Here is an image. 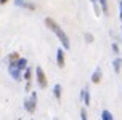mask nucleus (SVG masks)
Instances as JSON below:
<instances>
[{
  "instance_id": "obj_1",
  "label": "nucleus",
  "mask_w": 122,
  "mask_h": 120,
  "mask_svg": "<svg viewBox=\"0 0 122 120\" xmlns=\"http://www.w3.org/2000/svg\"><path fill=\"white\" fill-rule=\"evenodd\" d=\"M45 26L48 27L51 32H55V35L58 37V40L61 42V47L64 48V50H69L71 48V42H69V37L66 35V32L61 29L58 23H56L53 18H45Z\"/></svg>"
},
{
  "instance_id": "obj_2",
  "label": "nucleus",
  "mask_w": 122,
  "mask_h": 120,
  "mask_svg": "<svg viewBox=\"0 0 122 120\" xmlns=\"http://www.w3.org/2000/svg\"><path fill=\"white\" fill-rule=\"evenodd\" d=\"M36 107H37V93H36V91H32L30 96L24 101V109L27 110V112L32 114V112H36Z\"/></svg>"
},
{
  "instance_id": "obj_3",
  "label": "nucleus",
  "mask_w": 122,
  "mask_h": 120,
  "mask_svg": "<svg viewBox=\"0 0 122 120\" xmlns=\"http://www.w3.org/2000/svg\"><path fill=\"white\" fill-rule=\"evenodd\" d=\"M36 78L40 88H47V75H45V72H43V69L40 66L36 67Z\"/></svg>"
},
{
  "instance_id": "obj_4",
  "label": "nucleus",
  "mask_w": 122,
  "mask_h": 120,
  "mask_svg": "<svg viewBox=\"0 0 122 120\" xmlns=\"http://www.w3.org/2000/svg\"><path fill=\"white\" fill-rule=\"evenodd\" d=\"M66 56H64V48H58L56 50V66L63 69V67L66 66Z\"/></svg>"
},
{
  "instance_id": "obj_5",
  "label": "nucleus",
  "mask_w": 122,
  "mask_h": 120,
  "mask_svg": "<svg viewBox=\"0 0 122 120\" xmlns=\"http://www.w3.org/2000/svg\"><path fill=\"white\" fill-rule=\"evenodd\" d=\"M15 5L19 6V8H24V10H30V11L36 10V5L30 0H15Z\"/></svg>"
},
{
  "instance_id": "obj_6",
  "label": "nucleus",
  "mask_w": 122,
  "mask_h": 120,
  "mask_svg": "<svg viewBox=\"0 0 122 120\" xmlns=\"http://www.w3.org/2000/svg\"><path fill=\"white\" fill-rule=\"evenodd\" d=\"M8 71H10V75H11L15 80H18V82H19V80H23V71H21V69H18L15 64H10Z\"/></svg>"
},
{
  "instance_id": "obj_7",
  "label": "nucleus",
  "mask_w": 122,
  "mask_h": 120,
  "mask_svg": "<svg viewBox=\"0 0 122 120\" xmlns=\"http://www.w3.org/2000/svg\"><path fill=\"white\" fill-rule=\"evenodd\" d=\"M101 78H103V72H101V69H100V67H97V69H95V72L92 74V83L98 85L100 82H101Z\"/></svg>"
},
{
  "instance_id": "obj_8",
  "label": "nucleus",
  "mask_w": 122,
  "mask_h": 120,
  "mask_svg": "<svg viewBox=\"0 0 122 120\" xmlns=\"http://www.w3.org/2000/svg\"><path fill=\"white\" fill-rule=\"evenodd\" d=\"M82 101L85 106H90V88L85 86L84 90H82Z\"/></svg>"
},
{
  "instance_id": "obj_9",
  "label": "nucleus",
  "mask_w": 122,
  "mask_h": 120,
  "mask_svg": "<svg viewBox=\"0 0 122 120\" xmlns=\"http://www.w3.org/2000/svg\"><path fill=\"white\" fill-rule=\"evenodd\" d=\"M112 69L116 74H121V69H122V58H116L112 61Z\"/></svg>"
},
{
  "instance_id": "obj_10",
  "label": "nucleus",
  "mask_w": 122,
  "mask_h": 120,
  "mask_svg": "<svg viewBox=\"0 0 122 120\" xmlns=\"http://www.w3.org/2000/svg\"><path fill=\"white\" fill-rule=\"evenodd\" d=\"M100 2V5H101V11H103V14H109V5H108V0H98Z\"/></svg>"
},
{
  "instance_id": "obj_11",
  "label": "nucleus",
  "mask_w": 122,
  "mask_h": 120,
  "mask_svg": "<svg viewBox=\"0 0 122 120\" xmlns=\"http://www.w3.org/2000/svg\"><path fill=\"white\" fill-rule=\"evenodd\" d=\"M61 93H63V88H61L60 83H56L55 86H53V95H55V98L58 99V101L61 99Z\"/></svg>"
},
{
  "instance_id": "obj_12",
  "label": "nucleus",
  "mask_w": 122,
  "mask_h": 120,
  "mask_svg": "<svg viewBox=\"0 0 122 120\" xmlns=\"http://www.w3.org/2000/svg\"><path fill=\"white\" fill-rule=\"evenodd\" d=\"M23 78H24L26 82H30V78H32V69L30 67H26L24 72H23Z\"/></svg>"
},
{
  "instance_id": "obj_13",
  "label": "nucleus",
  "mask_w": 122,
  "mask_h": 120,
  "mask_svg": "<svg viewBox=\"0 0 122 120\" xmlns=\"http://www.w3.org/2000/svg\"><path fill=\"white\" fill-rule=\"evenodd\" d=\"M101 120H114V117H112V114L108 109H104L103 112H101Z\"/></svg>"
},
{
  "instance_id": "obj_14",
  "label": "nucleus",
  "mask_w": 122,
  "mask_h": 120,
  "mask_svg": "<svg viewBox=\"0 0 122 120\" xmlns=\"http://www.w3.org/2000/svg\"><path fill=\"white\" fill-rule=\"evenodd\" d=\"M18 59H19V53H16V51L8 54V62H15V61H18Z\"/></svg>"
},
{
  "instance_id": "obj_15",
  "label": "nucleus",
  "mask_w": 122,
  "mask_h": 120,
  "mask_svg": "<svg viewBox=\"0 0 122 120\" xmlns=\"http://www.w3.org/2000/svg\"><path fill=\"white\" fill-rule=\"evenodd\" d=\"M80 120H88V119H87V110H85V109L80 110Z\"/></svg>"
},
{
  "instance_id": "obj_16",
  "label": "nucleus",
  "mask_w": 122,
  "mask_h": 120,
  "mask_svg": "<svg viewBox=\"0 0 122 120\" xmlns=\"http://www.w3.org/2000/svg\"><path fill=\"white\" fill-rule=\"evenodd\" d=\"M85 40L88 43H92V42H93V35H92V34H85Z\"/></svg>"
},
{
  "instance_id": "obj_17",
  "label": "nucleus",
  "mask_w": 122,
  "mask_h": 120,
  "mask_svg": "<svg viewBox=\"0 0 122 120\" xmlns=\"http://www.w3.org/2000/svg\"><path fill=\"white\" fill-rule=\"evenodd\" d=\"M119 19L122 21V0H119Z\"/></svg>"
},
{
  "instance_id": "obj_18",
  "label": "nucleus",
  "mask_w": 122,
  "mask_h": 120,
  "mask_svg": "<svg viewBox=\"0 0 122 120\" xmlns=\"http://www.w3.org/2000/svg\"><path fill=\"white\" fill-rule=\"evenodd\" d=\"M112 51H114V53H119V45H117V43H112Z\"/></svg>"
},
{
  "instance_id": "obj_19",
  "label": "nucleus",
  "mask_w": 122,
  "mask_h": 120,
  "mask_svg": "<svg viewBox=\"0 0 122 120\" xmlns=\"http://www.w3.org/2000/svg\"><path fill=\"white\" fill-rule=\"evenodd\" d=\"M6 2H10V0H0V5H5Z\"/></svg>"
},
{
  "instance_id": "obj_20",
  "label": "nucleus",
  "mask_w": 122,
  "mask_h": 120,
  "mask_svg": "<svg viewBox=\"0 0 122 120\" xmlns=\"http://www.w3.org/2000/svg\"><path fill=\"white\" fill-rule=\"evenodd\" d=\"M90 2H92V3H97V0H90Z\"/></svg>"
}]
</instances>
